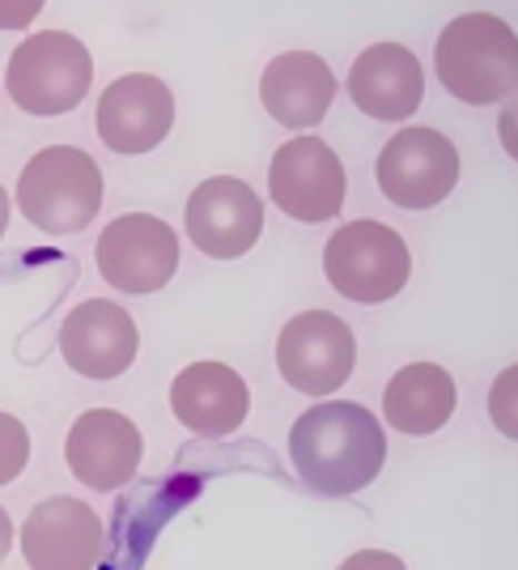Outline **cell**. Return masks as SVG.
I'll use <instances>...</instances> for the list:
<instances>
[{
    "instance_id": "obj_9",
    "label": "cell",
    "mask_w": 518,
    "mask_h": 570,
    "mask_svg": "<svg viewBox=\"0 0 518 570\" xmlns=\"http://www.w3.org/2000/svg\"><path fill=\"white\" fill-rule=\"evenodd\" d=\"M268 196L293 222H328L345 209V163L319 137H293L272 154Z\"/></svg>"
},
{
    "instance_id": "obj_19",
    "label": "cell",
    "mask_w": 518,
    "mask_h": 570,
    "mask_svg": "<svg viewBox=\"0 0 518 570\" xmlns=\"http://www.w3.org/2000/svg\"><path fill=\"white\" fill-rule=\"evenodd\" d=\"M30 460V434L13 413H0V485L18 481Z\"/></svg>"
},
{
    "instance_id": "obj_20",
    "label": "cell",
    "mask_w": 518,
    "mask_h": 570,
    "mask_svg": "<svg viewBox=\"0 0 518 570\" xmlns=\"http://www.w3.org/2000/svg\"><path fill=\"white\" fill-rule=\"evenodd\" d=\"M340 570H408L396 558V553H387V549H357L353 558H345Z\"/></svg>"
},
{
    "instance_id": "obj_3",
    "label": "cell",
    "mask_w": 518,
    "mask_h": 570,
    "mask_svg": "<svg viewBox=\"0 0 518 570\" xmlns=\"http://www.w3.org/2000/svg\"><path fill=\"white\" fill-rule=\"evenodd\" d=\"M18 209L43 235H77L102 209V170L77 145H48L18 179Z\"/></svg>"
},
{
    "instance_id": "obj_18",
    "label": "cell",
    "mask_w": 518,
    "mask_h": 570,
    "mask_svg": "<svg viewBox=\"0 0 518 570\" xmlns=\"http://www.w3.org/2000/svg\"><path fill=\"white\" fill-rule=\"evenodd\" d=\"M455 404H459V387L450 380V371L434 366V362H412L400 366L396 380L387 383V426H396L400 434L425 439L434 430H442L455 417Z\"/></svg>"
},
{
    "instance_id": "obj_14",
    "label": "cell",
    "mask_w": 518,
    "mask_h": 570,
    "mask_svg": "<svg viewBox=\"0 0 518 570\" xmlns=\"http://www.w3.org/2000/svg\"><path fill=\"white\" fill-rule=\"evenodd\" d=\"M22 553L30 570H94L102 558V520L90 502L56 494L26 515Z\"/></svg>"
},
{
    "instance_id": "obj_4",
    "label": "cell",
    "mask_w": 518,
    "mask_h": 570,
    "mask_svg": "<svg viewBox=\"0 0 518 570\" xmlns=\"http://www.w3.org/2000/svg\"><path fill=\"white\" fill-rule=\"evenodd\" d=\"M94 86L90 48L69 30H39L9 56L4 90L30 116H69Z\"/></svg>"
},
{
    "instance_id": "obj_10",
    "label": "cell",
    "mask_w": 518,
    "mask_h": 570,
    "mask_svg": "<svg viewBox=\"0 0 518 570\" xmlns=\"http://www.w3.org/2000/svg\"><path fill=\"white\" fill-rule=\"evenodd\" d=\"M263 235V200L235 175L205 179L188 196V238L209 261H238Z\"/></svg>"
},
{
    "instance_id": "obj_22",
    "label": "cell",
    "mask_w": 518,
    "mask_h": 570,
    "mask_svg": "<svg viewBox=\"0 0 518 570\" xmlns=\"http://www.w3.org/2000/svg\"><path fill=\"white\" fill-rule=\"evenodd\" d=\"M9 549H13V520H9L4 507H0V562L9 558Z\"/></svg>"
},
{
    "instance_id": "obj_12",
    "label": "cell",
    "mask_w": 518,
    "mask_h": 570,
    "mask_svg": "<svg viewBox=\"0 0 518 570\" xmlns=\"http://www.w3.org/2000/svg\"><path fill=\"white\" fill-rule=\"evenodd\" d=\"M175 128V95L153 72H128L98 98V137L116 154H149Z\"/></svg>"
},
{
    "instance_id": "obj_23",
    "label": "cell",
    "mask_w": 518,
    "mask_h": 570,
    "mask_svg": "<svg viewBox=\"0 0 518 570\" xmlns=\"http://www.w3.org/2000/svg\"><path fill=\"white\" fill-rule=\"evenodd\" d=\"M9 209H13V205H9V191L0 188V238H4V230H9Z\"/></svg>"
},
{
    "instance_id": "obj_16",
    "label": "cell",
    "mask_w": 518,
    "mask_h": 570,
    "mask_svg": "<svg viewBox=\"0 0 518 570\" xmlns=\"http://www.w3.org/2000/svg\"><path fill=\"white\" fill-rule=\"evenodd\" d=\"M170 409L191 434H235L251 413V392L226 362H191L170 383Z\"/></svg>"
},
{
    "instance_id": "obj_2",
    "label": "cell",
    "mask_w": 518,
    "mask_h": 570,
    "mask_svg": "<svg viewBox=\"0 0 518 570\" xmlns=\"http://www.w3.org/2000/svg\"><path fill=\"white\" fill-rule=\"evenodd\" d=\"M438 81L471 107L506 102L518 86V39L494 13H464L438 35Z\"/></svg>"
},
{
    "instance_id": "obj_15",
    "label": "cell",
    "mask_w": 518,
    "mask_h": 570,
    "mask_svg": "<svg viewBox=\"0 0 518 570\" xmlns=\"http://www.w3.org/2000/svg\"><path fill=\"white\" fill-rule=\"evenodd\" d=\"M345 86H349V98H353L357 111H366L370 119H382V124L387 119L400 124V119L417 116V107H421L425 72L421 60L404 43H375V48H366L353 60Z\"/></svg>"
},
{
    "instance_id": "obj_17",
    "label": "cell",
    "mask_w": 518,
    "mask_h": 570,
    "mask_svg": "<svg viewBox=\"0 0 518 570\" xmlns=\"http://www.w3.org/2000/svg\"><path fill=\"white\" fill-rule=\"evenodd\" d=\"M336 98V72L315 51H285L259 77L263 111L285 128H315Z\"/></svg>"
},
{
    "instance_id": "obj_13",
    "label": "cell",
    "mask_w": 518,
    "mask_h": 570,
    "mask_svg": "<svg viewBox=\"0 0 518 570\" xmlns=\"http://www.w3.org/2000/svg\"><path fill=\"white\" fill-rule=\"evenodd\" d=\"M145 439L132 417H123L116 409H90L81 413L69 430V443H64V460H69V473L90 485L98 494H111L123 490L137 469H141Z\"/></svg>"
},
{
    "instance_id": "obj_1",
    "label": "cell",
    "mask_w": 518,
    "mask_h": 570,
    "mask_svg": "<svg viewBox=\"0 0 518 570\" xmlns=\"http://www.w3.org/2000/svg\"><path fill=\"white\" fill-rule=\"evenodd\" d=\"M289 460L307 490L323 499H349L382 473L387 430L353 401H319L289 430Z\"/></svg>"
},
{
    "instance_id": "obj_21",
    "label": "cell",
    "mask_w": 518,
    "mask_h": 570,
    "mask_svg": "<svg viewBox=\"0 0 518 570\" xmlns=\"http://www.w3.org/2000/svg\"><path fill=\"white\" fill-rule=\"evenodd\" d=\"M34 13H39V4H34V0H30V4H13V9H9V4H0V30L26 26L30 18H34Z\"/></svg>"
},
{
    "instance_id": "obj_11",
    "label": "cell",
    "mask_w": 518,
    "mask_h": 570,
    "mask_svg": "<svg viewBox=\"0 0 518 570\" xmlns=\"http://www.w3.org/2000/svg\"><path fill=\"white\" fill-rule=\"evenodd\" d=\"M141 350L137 320L111 298H86L60 324V354L86 380H119Z\"/></svg>"
},
{
    "instance_id": "obj_8",
    "label": "cell",
    "mask_w": 518,
    "mask_h": 570,
    "mask_svg": "<svg viewBox=\"0 0 518 570\" xmlns=\"http://www.w3.org/2000/svg\"><path fill=\"white\" fill-rule=\"evenodd\" d=\"M94 261L119 294H158L179 268V235L162 217L123 214L98 235Z\"/></svg>"
},
{
    "instance_id": "obj_5",
    "label": "cell",
    "mask_w": 518,
    "mask_h": 570,
    "mask_svg": "<svg viewBox=\"0 0 518 570\" xmlns=\"http://www.w3.org/2000/svg\"><path fill=\"white\" fill-rule=\"evenodd\" d=\"M323 273L331 289L349 303L375 307L396 298L412 277V252L400 230L382 226L375 217H357L340 226L323 247Z\"/></svg>"
},
{
    "instance_id": "obj_6",
    "label": "cell",
    "mask_w": 518,
    "mask_h": 570,
    "mask_svg": "<svg viewBox=\"0 0 518 570\" xmlns=\"http://www.w3.org/2000/svg\"><path fill=\"white\" fill-rule=\"evenodd\" d=\"M357 366L353 328L331 311H302L277 336V371L302 396L323 401L340 392Z\"/></svg>"
},
{
    "instance_id": "obj_7",
    "label": "cell",
    "mask_w": 518,
    "mask_h": 570,
    "mask_svg": "<svg viewBox=\"0 0 518 570\" xmlns=\"http://www.w3.org/2000/svg\"><path fill=\"white\" fill-rule=\"evenodd\" d=\"M378 188L400 209H434L459 184V149L434 128H400L375 163Z\"/></svg>"
}]
</instances>
